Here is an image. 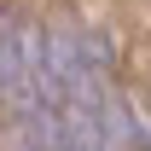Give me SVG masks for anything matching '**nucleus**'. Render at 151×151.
Returning <instances> with one entry per match:
<instances>
[{
	"label": "nucleus",
	"instance_id": "1",
	"mask_svg": "<svg viewBox=\"0 0 151 151\" xmlns=\"http://www.w3.org/2000/svg\"><path fill=\"white\" fill-rule=\"evenodd\" d=\"M41 47H47V29H35V23H0V99L6 105L29 99V87L41 76Z\"/></svg>",
	"mask_w": 151,
	"mask_h": 151
}]
</instances>
